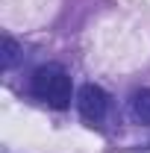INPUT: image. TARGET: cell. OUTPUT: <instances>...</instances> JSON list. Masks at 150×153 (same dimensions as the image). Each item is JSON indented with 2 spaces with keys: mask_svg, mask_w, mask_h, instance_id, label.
Masks as SVG:
<instances>
[{
  "mask_svg": "<svg viewBox=\"0 0 150 153\" xmlns=\"http://www.w3.org/2000/svg\"><path fill=\"white\" fill-rule=\"evenodd\" d=\"M76 106H79V115L88 121V124H100L106 118V109H109V97L100 85L94 82H85L79 91H76Z\"/></svg>",
  "mask_w": 150,
  "mask_h": 153,
  "instance_id": "cell-1",
  "label": "cell"
},
{
  "mask_svg": "<svg viewBox=\"0 0 150 153\" xmlns=\"http://www.w3.org/2000/svg\"><path fill=\"white\" fill-rule=\"evenodd\" d=\"M41 100H47L53 109H65L71 103V76L65 74L62 68L53 74V79H50V85H47V91H44Z\"/></svg>",
  "mask_w": 150,
  "mask_h": 153,
  "instance_id": "cell-2",
  "label": "cell"
},
{
  "mask_svg": "<svg viewBox=\"0 0 150 153\" xmlns=\"http://www.w3.org/2000/svg\"><path fill=\"white\" fill-rule=\"evenodd\" d=\"M56 71H59V65H44V68H38L36 74H33L30 88H33V94H36V97H44V91H47V85H50V79H53Z\"/></svg>",
  "mask_w": 150,
  "mask_h": 153,
  "instance_id": "cell-5",
  "label": "cell"
},
{
  "mask_svg": "<svg viewBox=\"0 0 150 153\" xmlns=\"http://www.w3.org/2000/svg\"><path fill=\"white\" fill-rule=\"evenodd\" d=\"M21 56H24V53H21V44L15 41V38L6 36L3 41H0V68H3V71H12V68L21 62Z\"/></svg>",
  "mask_w": 150,
  "mask_h": 153,
  "instance_id": "cell-3",
  "label": "cell"
},
{
  "mask_svg": "<svg viewBox=\"0 0 150 153\" xmlns=\"http://www.w3.org/2000/svg\"><path fill=\"white\" fill-rule=\"evenodd\" d=\"M130 109L135 115V121H141L144 127H150V88H138L130 100Z\"/></svg>",
  "mask_w": 150,
  "mask_h": 153,
  "instance_id": "cell-4",
  "label": "cell"
}]
</instances>
